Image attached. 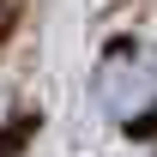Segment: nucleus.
Masks as SVG:
<instances>
[{
  "label": "nucleus",
  "instance_id": "1",
  "mask_svg": "<svg viewBox=\"0 0 157 157\" xmlns=\"http://www.w3.org/2000/svg\"><path fill=\"white\" fill-rule=\"evenodd\" d=\"M151 85H157V73H145V60H121V67H109V73L97 78V97L109 103L115 115H133Z\"/></svg>",
  "mask_w": 157,
  "mask_h": 157
},
{
  "label": "nucleus",
  "instance_id": "2",
  "mask_svg": "<svg viewBox=\"0 0 157 157\" xmlns=\"http://www.w3.org/2000/svg\"><path fill=\"white\" fill-rule=\"evenodd\" d=\"M30 133H36V115H18L12 127H6V133H0V157H24Z\"/></svg>",
  "mask_w": 157,
  "mask_h": 157
}]
</instances>
